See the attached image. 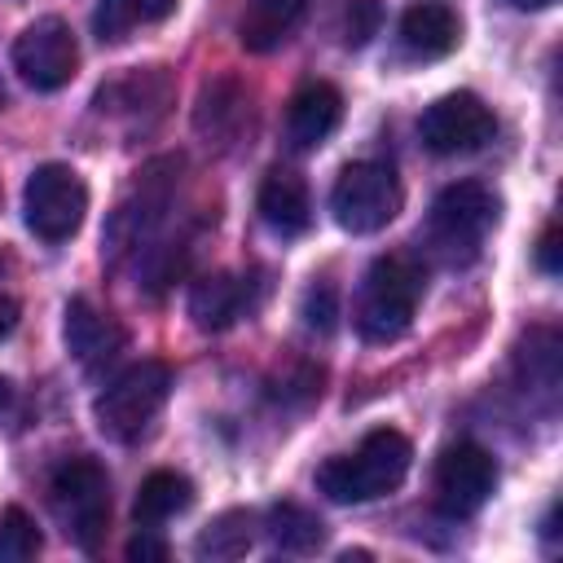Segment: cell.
<instances>
[{
  "label": "cell",
  "instance_id": "14",
  "mask_svg": "<svg viewBox=\"0 0 563 563\" xmlns=\"http://www.w3.org/2000/svg\"><path fill=\"white\" fill-rule=\"evenodd\" d=\"M255 207H260V220H264L273 233H282V238H295V233H303V229L312 224L308 185H303V176H295L290 167H273V172L260 180Z\"/></svg>",
  "mask_w": 563,
  "mask_h": 563
},
{
  "label": "cell",
  "instance_id": "22",
  "mask_svg": "<svg viewBox=\"0 0 563 563\" xmlns=\"http://www.w3.org/2000/svg\"><path fill=\"white\" fill-rule=\"evenodd\" d=\"M40 554V528L22 506L0 515V563H26Z\"/></svg>",
  "mask_w": 563,
  "mask_h": 563
},
{
  "label": "cell",
  "instance_id": "10",
  "mask_svg": "<svg viewBox=\"0 0 563 563\" xmlns=\"http://www.w3.org/2000/svg\"><path fill=\"white\" fill-rule=\"evenodd\" d=\"M493 132H497V119L475 92H449L435 106H427L422 119H418L422 145L431 154H444V158L484 150L493 141Z\"/></svg>",
  "mask_w": 563,
  "mask_h": 563
},
{
  "label": "cell",
  "instance_id": "4",
  "mask_svg": "<svg viewBox=\"0 0 563 563\" xmlns=\"http://www.w3.org/2000/svg\"><path fill=\"white\" fill-rule=\"evenodd\" d=\"M48 506L79 550H97L110 523V479L92 457H66L48 479Z\"/></svg>",
  "mask_w": 563,
  "mask_h": 563
},
{
  "label": "cell",
  "instance_id": "8",
  "mask_svg": "<svg viewBox=\"0 0 563 563\" xmlns=\"http://www.w3.org/2000/svg\"><path fill=\"white\" fill-rule=\"evenodd\" d=\"M13 70L35 92H57L79 70V44L62 18H35L13 40Z\"/></svg>",
  "mask_w": 563,
  "mask_h": 563
},
{
  "label": "cell",
  "instance_id": "16",
  "mask_svg": "<svg viewBox=\"0 0 563 563\" xmlns=\"http://www.w3.org/2000/svg\"><path fill=\"white\" fill-rule=\"evenodd\" d=\"M308 0H246L238 18V40L251 53H273L303 18Z\"/></svg>",
  "mask_w": 563,
  "mask_h": 563
},
{
  "label": "cell",
  "instance_id": "6",
  "mask_svg": "<svg viewBox=\"0 0 563 563\" xmlns=\"http://www.w3.org/2000/svg\"><path fill=\"white\" fill-rule=\"evenodd\" d=\"M22 211H26V229L44 242H66L75 238V229L84 224L88 211V189L79 180L75 167L66 163H44L31 172L26 189H22Z\"/></svg>",
  "mask_w": 563,
  "mask_h": 563
},
{
  "label": "cell",
  "instance_id": "11",
  "mask_svg": "<svg viewBox=\"0 0 563 563\" xmlns=\"http://www.w3.org/2000/svg\"><path fill=\"white\" fill-rule=\"evenodd\" d=\"M497 484V462L488 449L462 440V444H449L435 462V506L444 515H475L488 493Z\"/></svg>",
  "mask_w": 563,
  "mask_h": 563
},
{
  "label": "cell",
  "instance_id": "28",
  "mask_svg": "<svg viewBox=\"0 0 563 563\" xmlns=\"http://www.w3.org/2000/svg\"><path fill=\"white\" fill-rule=\"evenodd\" d=\"M13 400V387H9V378H0V409Z\"/></svg>",
  "mask_w": 563,
  "mask_h": 563
},
{
  "label": "cell",
  "instance_id": "17",
  "mask_svg": "<svg viewBox=\"0 0 563 563\" xmlns=\"http://www.w3.org/2000/svg\"><path fill=\"white\" fill-rule=\"evenodd\" d=\"M242 282L229 273H207L189 286V317L198 330H224L242 312Z\"/></svg>",
  "mask_w": 563,
  "mask_h": 563
},
{
  "label": "cell",
  "instance_id": "23",
  "mask_svg": "<svg viewBox=\"0 0 563 563\" xmlns=\"http://www.w3.org/2000/svg\"><path fill=\"white\" fill-rule=\"evenodd\" d=\"M343 44L361 48L378 31V0H343Z\"/></svg>",
  "mask_w": 563,
  "mask_h": 563
},
{
  "label": "cell",
  "instance_id": "2",
  "mask_svg": "<svg viewBox=\"0 0 563 563\" xmlns=\"http://www.w3.org/2000/svg\"><path fill=\"white\" fill-rule=\"evenodd\" d=\"M422 299V268L409 255H383L369 264L356 295V330L369 343L400 339Z\"/></svg>",
  "mask_w": 563,
  "mask_h": 563
},
{
  "label": "cell",
  "instance_id": "3",
  "mask_svg": "<svg viewBox=\"0 0 563 563\" xmlns=\"http://www.w3.org/2000/svg\"><path fill=\"white\" fill-rule=\"evenodd\" d=\"M493 224H497L493 189H484L479 180H457V185L440 189V198L431 202L427 246L444 264H466V260H475V251Z\"/></svg>",
  "mask_w": 563,
  "mask_h": 563
},
{
  "label": "cell",
  "instance_id": "7",
  "mask_svg": "<svg viewBox=\"0 0 563 563\" xmlns=\"http://www.w3.org/2000/svg\"><path fill=\"white\" fill-rule=\"evenodd\" d=\"M330 211L347 233H378L400 211V185L383 163H352L330 189Z\"/></svg>",
  "mask_w": 563,
  "mask_h": 563
},
{
  "label": "cell",
  "instance_id": "27",
  "mask_svg": "<svg viewBox=\"0 0 563 563\" xmlns=\"http://www.w3.org/2000/svg\"><path fill=\"white\" fill-rule=\"evenodd\" d=\"M13 325H18V299L0 290V343L13 334Z\"/></svg>",
  "mask_w": 563,
  "mask_h": 563
},
{
  "label": "cell",
  "instance_id": "19",
  "mask_svg": "<svg viewBox=\"0 0 563 563\" xmlns=\"http://www.w3.org/2000/svg\"><path fill=\"white\" fill-rule=\"evenodd\" d=\"M176 13V0H101L92 13V31L101 40H123L141 22H163Z\"/></svg>",
  "mask_w": 563,
  "mask_h": 563
},
{
  "label": "cell",
  "instance_id": "13",
  "mask_svg": "<svg viewBox=\"0 0 563 563\" xmlns=\"http://www.w3.org/2000/svg\"><path fill=\"white\" fill-rule=\"evenodd\" d=\"M343 119V97L334 84H303L295 97H290V110H286V141L295 150H317Z\"/></svg>",
  "mask_w": 563,
  "mask_h": 563
},
{
  "label": "cell",
  "instance_id": "26",
  "mask_svg": "<svg viewBox=\"0 0 563 563\" xmlns=\"http://www.w3.org/2000/svg\"><path fill=\"white\" fill-rule=\"evenodd\" d=\"M537 260H541V268L554 277L559 273V229H545V238H541V246H537Z\"/></svg>",
  "mask_w": 563,
  "mask_h": 563
},
{
  "label": "cell",
  "instance_id": "1",
  "mask_svg": "<svg viewBox=\"0 0 563 563\" xmlns=\"http://www.w3.org/2000/svg\"><path fill=\"white\" fill-rule=\"evenodd\" d=\"M409 462H413V444L400 431L378 427L352 453L330 457L317 471V488L330 501H374V497L400 488V479L409 475Z\"/></svg>",
  "mask_w": 563,
  "mask_h": 563
},
{
  "label": "cell",
  "instance_id": "30",
  "mask_svg": "<svg viewBox=\"0 0 563 563\" xmlns=\"http://www.w3.org/2000/svg\"><path fill=\"white\" fill-rule=\"evenodd\" d=\"M4 273H9V260H4V255H0V277H4Z\"/></svg>",
  "mask_w": 563,
  "mask_h": 563
},
{
  "label": "cell",
  "instance_id": "20",
  "mask_svg": "<svg viewBox=\"0 0 563 563\" xmlns=\"http://www.w3.org/2000/svg\"><path fill=\"white\" fill-rule=\"evenodd\" d=\"M268 537H273V545H282L286 554H308V550L321 545L325 528H321V519H317L312 510H303V506H295V501H282V506L268 510Z\"/></svg>",
  "mask_w": 563,
  "mask_h": 563
},
{
  "label": "cell",
  "instance_id": "15",
  "mask_svg": "<svg viewBox=\"0 0 563 563\" xmlns=\"http://www.w3.org/2000/svg\"><path fill=\"white\" fill-rule=\"evenodd\" d=\"M457 35H462V22L449 4H435V0H422L413 9H405L400 18V44L405 53L431 62V57H444L457 48Z\"/></svg>",
  "mask_w": 563,
  "mask_h": 563
},
{
  "label": "cell",
  "instance_id": "25",
  "mask_svg": "<svg viewBox=\"0 0 563 563\" xmlns=\"http://www.w3.org/2000/svg\"><path fill=\"white\" fill-rule=\"evenodd\" d=\"M128 559H136V563H158V559H167V545L141 532V537L128 541Z\"/></svg>",
  "mask_w": 563,
  "mask_h": 563
},
{
  "label": "cell",
  "instance_id": "29",
  "mask_svg": "<svg viewBox=\"0 0 563 563\" xmlns=\"http://www.w3.org/2000/svg\"><path fill=\"white\" fill-rule=\"evenodd\" d=\"M510 4H515V9H545L550 0H510Z\"/></svg>",
  "mask_w": 563,
  "mask_h": 563
},
{
  "label": "cell",
  "instance_id": "18",
  "mask_svg": "<svg viewBox=\"0 0 563 563\" xmlns=\"http://www.w3.org/2000/svg\"><path fill=\"white\" fill-rule=\"evenodd\" d=\"M189 501H194V484L180 471H154V475L141 479L132 515H136L141 528H158V523L176 519L180 510H189Z\"/></svg>",
  "mask_w": 563,
  "mask_h": 563
},
{
  "label": "cell",
  "instance_id": "21",
  "mask_svg": "<svg viewBox=\"0 0 563 563\" xmlns=\"http://www.w3.org/2000/svg\"><path fill=\"white\" fill-rule=\"evenodd\" d=\"M255 528V519L246 515V510H229V515H220L202 537H198V559H238V554H246V545H251V532Z\"/></svg>",
  "mask_w": 563,
  "mask_h": 563
},
{
  "label": "cell",
  "instance_id": "5",
  "mask_svg": "<svg viewBox=\"0 0 563 563\" xmlns=\"http://www.w3.org/2000/svg\"><path fill=\"white\" fill-rule=\"evenodd\" d=\"M167 391H172V369L163 361H136V365H128L97 396V427H101V435H110V440L141 435L154 422V413L163 409Z\"/></svg>",
  "mask_w": 563,
  "mask_h": 563
},
{
  "label": "cell",
  "instance_id": "24",
  "mask_svg": "<svg viewBox=\"0 0 563 563\" xmlns=\"http://www.w3.org/2000/svg\"><path fill=\"white\" fill-rule=\"evenodd\" d=\"M334 317H339V308H334V290L330 286H312L308 295H303V321L312 325V330H334Z\"/></svg>",
  "mask_w": 563,
  "mask_h": 563
},
{
  "label": "cell",
  "instance_id": "9",
  "mask_svg": "<svg viewBox=\"0 0 563 563\" xmlns=\"http://www.w3.org/2000/svg\"><path fill=\"white\" fill-rule=\"evenodd\" d=\"M176 172H180V158H154V163L141 172L136 189L119 202V211H114L110 224H106V246H110V255L136 251V246L154 233V224H158L163 211L172 207Z\"/></svg>",
  "mask_w": 563,
  "mask_h": 563
},
{
  "label": "cell",
  "instance_id": "12",
  "mask_svg": "<svg viewBox=\"0 0 563 563\" xmlns=\"http://www.w3.org/2000/svg\"><path fill=\"white\" fill-rule=\"evenodd\" d=\"M62 334H66V347H70V356H75L84 369H97V365L114 361V356L123 352V343H128L123 325H119L110 312L92 308L84 295L66 303V321H62Z\"/></svg>",
  "mask_w": 563,
  "mask_h": 563
}]
</instances>
